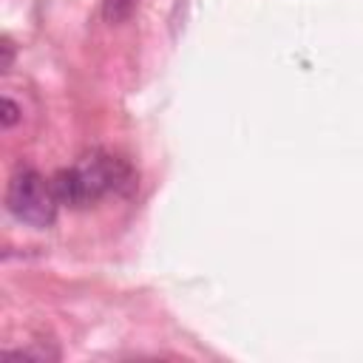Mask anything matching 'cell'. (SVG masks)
I'll return each instance as SVG.
<instances>
[{
	"label": "cell",
	"instance_id": "obj_1",
	"mask_svg": "<svg viewBox=\"0 0 363 363\" xmlns=\"http://www.w3.org/2000/svg\"><path fill=\"white\" fill-rule=\"evenodd\" d=\"M51 184H54L60 204L91 207L108 193H116V196L133 193L136 190V173L122 156H113L105 150H91L77 164L60 170L51 179Z\"/></svg>",
	"mask_w": 363,
	"mask_h": 363
},
{
	"label": "cell",
	"instance_id": "obj_2",
	"mask_svg": "<svg viewBox=\"0 0 363 363\" xmlns=\"http://www.w3.org/2000/svg\"><path fill=\"white\" fill-rule=\"evenodd\" d=\"M6 207H9V213L17 221H23L28 227H37V230H45L57 218L60 199L54 193V184L43 173H37L28 164H20L9 176V184H6Z\"/></svg>",
	"mask_w": 363,
	"mask_h": 363
},
{
	"label": "cell",
	"instance_id": "obj_3",
	"mask_svg": "<svg viewBox=\"0 0 363 363\" xmlns=\"http://www.w3.org/2000/svg\"><path fill=\"white\" fill-rule=\"evenodd\" d=\"M139 0H102V14L108 23H122L136 11Z\"/></svg>",
	"mask_w": 363,
	"mask_h": 363
},
{
	"label": "cell",
	"instance_id": "obj_4",
	"mask_svg": "<svg viewBox=\"0 0 363 363\" xmlns=\"http://www.w3.org/2000/svg\"><path fill=\"white\" fill-rule=\"evenodd\" d=\"M17 116H20L17 102H14L11 96H3V128H11V125L17 122Z\"/></svg>",
	"mask_w": 363,
	"mask_h": 363
},
{
	"label": "cell",
	"instance_id": "obj_5",
	"mask_svg": "<svg viewBox=\"0 0 363 363\" xmlns=\"http://www.w3.org/2000/svg\"><path fill=\"white\" fill-rule=\"evenodd\" d=\"M3 51H6V60H3V68H11V57H14V45L9 40H3Z\"/></svg>",
	"mask_w": 363,
	"mask_h": 363
}]
</instances>
